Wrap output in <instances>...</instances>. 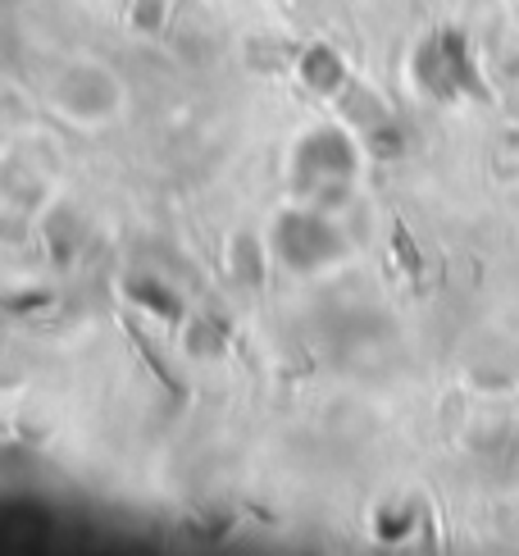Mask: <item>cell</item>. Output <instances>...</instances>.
<instances>
[{
	"label": "cell",
	"mask_w": 519,
	"mask_h": 556,
	"mask_svg": "<svg viewBox=\"0 0 519 556\" xmlns=\"http://www.w3.org/2000/svg\"><path fill=\"white\" fill-rule=\"evenodd\" d=\"M278 242H282V261L296 265V269H311V265L328 261V256L338 251L333 228H328L324 219H315V215H292V219H282Z\"/></svg>",
	"instance_id": "obj_1"
}]
</instances>
